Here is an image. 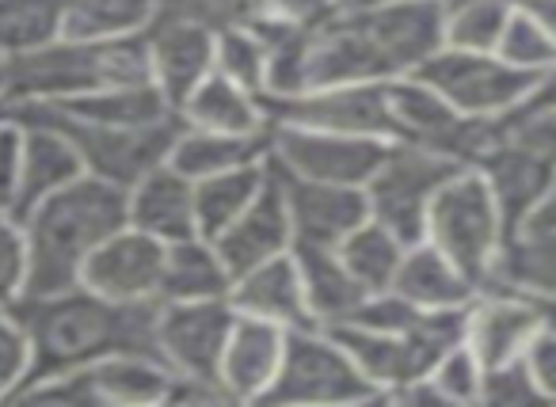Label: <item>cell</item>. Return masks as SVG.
I'll use <instances>...</instances> for the list:
<instances>
[{
    "label": "cell",
    "mask_w": 556,
    "mask_h": 407,
    "mask_svg": "<svg viewBox=\"0 0 556 407\" xmlns=\"http://www.w3.org/2000/svg\"><path fill=\"white\" fill-rule=\"evenodd\" d=\"M12 313L24 323L27 343H31V369H27V381L20 384V392L50 381V377L85 369L100 358H111V354H153V358H161V346H156L161 301L123 305V301L100 297L88 285H73V290L47 293V297H20Z\"/></svg>",
    "instance_id": "6da1fadb"
},
{
    "label": "cell",
    "mask_w": 556,
    "mask_h": 407,
    "mask_svg": "<svg viewBox=\"0 0 556 407\" xmlns=\"http://www.w3.org/2000/svg\"><path fill=\"white\" fill-rule=\"evenodd\" d=\"M442 47V0L336 12L309 35L305 88L386 85L416 73ZM302 88V92H305Z\"/></svg>",
    "instance_id": "7a4b0ae2"
},
{
    "label": "cell",
    "mask_w": 556,
    "mask_h": 407,
    "mask_svg": "<svg viewBox=\"0 0 556 407\" xmlns=\"http://www.w3.org/2000/svg\"><path fill=\"white\" fill-rule=\"evenodd\" d=\"M27 282L24 297H47L80 285L85 259L126 225V191L96 176H80L47 194L24 217Z\"/></svg>",
    "instance_id": "3957f363"
},
{
    "label": "cell",
    "mask_w": 556,
    "mask_h": 407,
    "mask_svg": "<svg viewBox=\"0 0 556 407\" xmlns=\"http://www.w3.org/2000/svg\"><path fill=\"white\" fill-rule=\"evenodd\" d=\"M149 50L146 35L126 39H54L39 50L4 58V103H58L103 88L146 85Z\"/></svg>",
    "instance_id": "277c9868"
},
{
    "label": "cell",
    "mask_w": 556,
    "mask_h": 407,
    "mask_svg": "<svg viewBox=\"0 0 556 407\" xmlns=\"http://www.w3.org/2000/svg\"><path fill=\"white\" fill-rule=\"evenodd\" d=\"M424 240L439 247L477 285H488V278L495 275V263L507 244V225L495 206V194L488 191L484 176L472 164L457 168L434 191L431 206H427Z\"/></svg>",
    "instance_id": "5b68a950"
},
{
    "label": "cell",
    "mask_w": 556,
    "mask_h": 407,
    "mask_svg": "<svg viewBox=\"0 0 556 407\" xmlns=\"http://www.w3.org/2000/svg\"><path fill=\"white\" fill-rule=\"evenodd\" d=\"M4 111L16 118H39V123H50L54 130H62L73 141V149L80 153L85 176L115 183L123 191H130L153 168L168 164L172 141L184 130V118L179 115L153 126H92V123H80V118L62 115L50 103H12Z\"/></svg>",
    "instance_id": "8992f818"
},
{
    "label": "cell",
    "mask_w": 556,
    "mask_h": 407,
    "mask_svg": "<svg viewBox=\"0 0 556 407\" xmlns=\"http://www.w3.org/2000/svg\"><path fill=\"white\" fill-rule=\"evenodd\" d=\"M378 389L320 323L287 331L282 366L263 404H374Z\"/></svg>",
    "instance_id": "52a82bcc"
},
{
    "label": "cell",
    "mask_w": 556,
    "mask_h": 407,
    "mask_svg": "<svg viewBox=\"0 0 556 407\" xmlns=\"http://www.w3.org/2000/svg\"><path fill=\"white\" fill-rule=\"evenodd\" d=\"M386 88L393 111V141L404 145H419L457 164H477L503 133V123L462 115L419 77H396Z\"/></svg>",
    "instance_id": "ba28073f"
},
{
    "label": "cell",
    "mask_w": 556,
    "mask_h": 407,
    "mask_svg": "<svg viewBox=\"0 0 556 407\" xmlns=\"http://www.w3.org/2000/svg\"><path fill=\"white\" fill-rule=\"evenodd\" d=\"M176 373L164 358L153 354H111L85 369L50 377L16 399H47V404H73V407H149L168 404V389Z\"/></svg>",
    "instance_id": "9c48e42d"
},
{
    "label": "cell",
    "mask_w": 556,
    "mask_h": 407,
    "mask_svg": "<svg viewBox=\"0 0 556 407\" xmlns=\"http://www.w3.org/2000/svg\"><path fill=\"white\" fill-rule=\"evenodd\" d=\"M457 168H465V164L446 161L439 153H427L419 145L389 141L386 156H381V164L363 187L370 217L378 225H386L389 232H396L404 244H416V240H424L427 206H431L434 191Z\"/></svg>",
    "instance_id": "30bf717a"
},
{
    "label": "cell",
    "mask_w": 556,
    "mask_h": 407,
    "mask_svg": "<svg viewBox=\"0 0 556 407\" xmlns=\"http://www.w3.org/2000/svg\"><path fill=\"white\" fill-rule=\"evenodd\" d=\"M408 77H419L450 107L462 111V115L492 118V123H503L526 100L533 80H538L530 73L510 69L492 50H457V47H439Z\"/></svg>",
    "instance_id": "8fae6325"
},
{
    "label": "cell",
    "mask_w": 556,
    "mask_h": 407,
    "mask_svg": "<svg viewBox=\"0 0 556 407\" xmlns=\"http://www.w3.org/2000/svg\"><path fill=\"white\" fill-rule=\"evenodd\" d=\"M389 85V80H386ZM386 85H325L294 96H260L270 123H294L309 130L358 133V138L393 141V111Z\"/></svg>",
    "instance_id": "7c38bea8"
},
{
    "label": "cell",
    "mask_w": 556,
    "mask_h": 407,
    "mask_svg": "<svg viewBox=\"0 0 556 407\" xmlns=\"http://www.w3.org/2000/svg\"><path fill=\"white\" fill-rule=\"evenodd\" d=\"M270 161L278 168L294 171L302 179L317 183H343V187H366L374 168L386 156L389 141L381 138H358V133H332V130H309L294 123H270Z\"/></svg>",
    "instance_id": "4fadbf2b"
},
{
    "label": "cell",
    "mask_w": 556,
    "mask_h": 407,
    "mask_svg": "<svg viewBox=\"0 0 556 407\" xmlns=\"http://www.w3.org/2000/svg\"><path fill=\"white\" fill-rule=\"evenodd\" d=\"M232 320H237V308L229 305V297L161 301V313H156L161 358L168 361L172 373L217 384V366H222Z\"/></svg>",
    "instance_id": "5bb4252c"
},
{
    "label": "cell",
    "mask_w": 556,
    "mask_h": 407,
    "mask_svg": "<svg viewBox=\"0 0 556 407\" xmlns=\"http://www.w3.org/2000/svg\"><path fill=\"white\" fill-rule=\"evenodd\" d=\"M164 252H168L164 240L149 237L134 225H123L85 259L80 285H88L108 301H123V305L161 301Z\"/></svg>",
    "instance_id": "9a60e30c"
},
{
    "label": "cell",
    "mask_w": 556,
    "mask_h": 407,
    "mask_svg": "<svg viewBox=\"0 0 556 407\" xmlns=\"http://www.w3.org/2000/svg\"><path fill=\"white\" fill-rule=\"evenodd\" d=\"M545 323V305L538 297L507 290V285H480L465 316V343L477 351L488 369L522 358Z\"/></svg>",
    "instance_id": "2e32d148"
},
{
    "label": "cell",
    "mask_w": 556,
    "mask_h": 407,
    "mask_svg": "<svg viewBox=\"0 0 556 407\" xmlns=\"http://www.w3.org/2000/svg\"><path fill=\"white\" fill-rule=\"evenodd\" d=\"M270 171H275L282 199L290 209V225H294V244H325L336 247L351 229L370 217L363 187H343V183H317V179H302L294 171L278 168L267 156Z\"/></svg>",
    "instance_id": "e0dca14e"
},
{
    "label": "cell",
    "mask_w": 556,
    "mask_h": 407,
    "mask_svg": "<svg viewBox=\"0 0 556 407\" xmlns=\"http://www.w3.org/2000/svg\"><path fill=\"white\" fill-rule=\"evenodd\" d=\"M214 247L232 278L260 267V263L275 259V255H287L290 247H294V225H290L287 199H282V187H278L270 164H267V179H263L260 194L248 202L244 214H240L222 237H214Z\"/></svg>",
    "instance_id": "ac0fdd59"
},
{
    "label": "cell",
    "mask_w": 556,
    "mask_h": 407,
    "mask_svg": "<svg viewBox=\"0 0 556 407\" xmlns=\"http://www.w3.org/2000/svg\"><path fill=\"white\" fill-rule=\"evenodd\" d=\"M282 346H287V328L237 313L222 366H217V389L225 392V399L229 404H263L278 377V366H282Z\"/></svg>",
    "instance_id": "d6986e66"
},
{
    "label": "cell",
    "mask_w": 556,
    "mask_h": 407,
    "mask_svg": "<svg viewBox=\"0 0 556 407\" xmlns=\"http://www.w3.org/2000/svg\"><path fill=\"white\" fill-rule=\"evenodd\" d=\"M146 50L149 77L161 88L164 100L179 111V103L202 85V77L214 73L217 35L199 24L153 16V24L146 27Z\"/></svg>",
    "instance_id": "ffe728a7"
},
{
    "label": "cell",
    "mask_w": 556,
    "mask_h": 407,
    "mask_svg": "<svg viewBox=\"0 0 556 407\" xmlns=\"http://www.w3.org/2000/svg\"><path fill=\"white\" fill-rule=\"evenodd\" d=\"M472 168L484 176L488 191L495 194V206L507 225V237L553 194L556 187V168L545 164L541 156H533L530 149H522L507 130L495 138V145L480 156Z\"/></svg>",
    "instance_id": "44dd1931"
},
{
    "label": "cell",
    "mask_w": 556,
    "mask_h": 407,
    "mask_svg": "<svg viewBox=\"0 0 556 407\" xmlns=\"http://www.w3.org/2000/svg\"><path fill=\"white\" fill-rule=\"evenodd\" d=\"M229 305L244 316H260L278 328H313L309 301H305L302 270L294 263V252L275 255V259L260 263V267L244 270V275L232 278L229 285Z\"/></svg>",
    "instance_id": "7402d4cb"
},
{
    "label": "cell",
    "mask_w": 556,
    "mask_h": 407,
    "mask_svg": "<svg viewBox=\"0 0 556 407\" xmlns=\"http://www.w3.org/2000/svg\"><path fill=\"white\" fill-rule=\"evenodd\" d=\"M16 123L24 126V161H20V187L9 214L24 221L47 194L62 191L65 183L85 176V164H80L73 141L50 123H39V118H16Z\"/></svg>",
    "instance_id": "603a6c76"
},
{
    "label": "cell",
    "mask_w": 556,
    "mask_h": 407,
    "mask_svg": "<svg viewBox=\"0 0 556 407\" xmlns=\"http://www.w3.org/2000/svg\"><path fill=\"white\" fill-rule=\"evenodd\" d=\"M126 225L149 232V237L176 244V240L199 237L194 221V183L179 176L172 164H161L126 191Z\"/></svg>",
    "instance_id": "cb8c5ba5"
},
{
    "label": "cell",
    "mask_w": 556,
    "mask_h": 407,
    "mask_svg": "<svg viewBox=\"0 0 556 407\" xmlns=\"http://www.w3.org/2000/svg\"><path fill=\"white\" fill-rule=\"evenodd\" d=\"M488 285L530 293L538 301H556V214L533 209L507 237Z\"/></svg>",
    "instance_id": "d4e9b609"
},
{
    "label": "cell",
    "mask_w": 556,
    "mask_h": 407,
    "mask_svg": "<svg viewBox=\"0 0 556 407\" xmlns=\"http://www.w3.org/2000/svg\"><path fill=\"white\" fill-rule=\"evenodd\" d=\"M184 118V126L194 130H214V133H267V115H263V103L255 92L240 88L237 80H229L222 69L206 73L202 85L179 103L176 111Z\"/></svg>",
    "instance_id": "484cf974"
},
{
    "label": "cell",
    "mask_w": 556,
    "mask_h": 407,
    "mask_svg": "<svg viewBox=\"0 0 556 407\" xmlns=\"http://www.w3.org/2000/svg\"><path fill=\"white\" fill-rule=\"evenodd\" d=\"M393 290L416 308H469L480 285L462 267H454L439 247H431L427 240H416L404 252Z\"/></svg>",
    "instance_id": "4316f807"
},
{
    "label": "cell",
    "mask_w": 556,
    "mask_h": 407,
    "mask_svg": "<svg viewBox=\"0 0 556 407\" xmlns=\"http://www.w3.org/2000/svg\"><path fill=\"white\" fill-rule=\"evenodd\" d=\"M290 252H294V263L302 270L305 301H309L313 320L320 328H332V323L348 320L358 308V301L366 297V290L355 282V275L340 259V252L325 244H294Z\"/></svg>",
    "instance_id": "83f0119b"
},
{
    "label": "cell",
    "mask_w": 556,
    "mask_h": 407,
    "mask_svg": "<svg viewBox=\"0 0 556 407\" xmlns=\"http://www.w3.org/2000/svg\"><path fill=\"white\" fill-rule=\"evenodd\" d=\"M270 153V138L267 133H214V130H194V126H184L172 141L168 164L187 176L191 183L199 179H210L217 171L240 168V164H255Z\"/></svg>",
    "instance_id": "f1b7e54d"
},
{
    "label": "cell",
    "mask_w": 556,
    "mask_h": 407,
    "mask_svg": "<svg viewBox=\"0 0 556 407\" xmlns=\"http://www.w3.org/2000/svg\"><path fill=\"white\" fill-rule=\"evenodd\" d=\"M232 275L217 255L214 240L187 237L164 252L161 301H214L229 297Z\"/></svg>",
    "instance_id": "f546056e"
},
{
    "label": "cell",
    "mask_w": 556,
    "mask_h": 407,
    "mask_svg": "<svg viewBox=\"0 0 556 407\" xmlns=\"http://www.w3.org/2000/svg\"><path fill=\"white\" fill-rule=\"evenodd\" d=\"M50 107H58L62 115L80 118V123H92V126H153L176 115V107L164 100L153 80L73 96V100H58V103H50Z\"/></svg>",
    "instance_id": "4dcf8cb0"
},
{
    "label": "cell",
    "mask_w": 556,
    "mask_h": 407,
    "mask_svg": "<svg viewBox=\"0 0 556 407\" xmlns=\"http://www.w3.org/2000/svg\"><path fill=\"white\" fill-rule=\"evenodd\" d=\"M263 179H267V156L255 164H240V168L217 171L210 179L194 183V221H199V237L214 240L244 214L248 202L260 194Z\"/></svg>",
    "instance_id": "1f68e13d"
},
{
    "label": "cell",
    "mask_w": 556,
    "mask_h": 407,
    "mask_svg": "<svg viewBox=\"0 0 556 407\" xmlns=\"http://www.w3.org/2000/svg\"><path fill=\"white\" fill-rule=\"evenodd\" d=\"M340 259L348 263V270L355 275V282L363 285L366 293H381L393 290V278L401 270V259L408 252L396 232H389L386 225H378L374 217H366L358 229H351L348 237L336 244Z\"/></svg>",
    "instance_id": "d6a6232c"
},
{
    "label": "cell",
    "mask_w": 556,
    "mask_h": 407,
    "mask_svg": "<svg viewBox=\"0 0 556 407\" xmlns=\"http://www.w3.org/2000/svg\"><path fill=\"white\" fill-rule=\"evenodd\" d=\"M156 0H65L62 39H126L146 35Z\"/></svg>",
    "instance_id": "836d02e7"
},
{
    "label": "cell",
    "mask_w": 556,
    "mask_h": 407,
    "mask_svg": "<svg viewBox=\"0 0 556 407\" xmlns=\"http://www.w3.org/2000/svg\"><path fill=\"white\" fill-rule=\"evenodd\" d=\"M65 0H0V54H27L62 39Z\"/></svg>",
    "instance_id": "e575fe53"
},
{
    "label": "cell",
    "mask_w": 556,
    "mask_h": 407,
    "mask_svg": "<svg viewBox=\"0 0 556 407\" xmlns=\"http://www.w3.org/2000/svg\"><path fill=\"white\" fill-rule=\"evenodd\" d=\"M518 0H442V47L495 50Z\"/></svg>",
    "instance_id": "d590c367"
},
{
    "label": "cell",
    "mask_w": 556,
    "mask_h": 407,
    "mask_svg": "<svg viewBox=\"0 0 556 407\" xmlns=\"http://www.w3.org/2000/svg\"><path fill=\"white\" fill-rule=\"evenodd\" d=\"M492 54L500 58V62H507L510 69L541 77V73L556 65V39L545 31V24L526 9L522 0H518L515 12L507 16V24H503L500 42H495Z\"/></svg>",
    "instance_id": "8d00e7d4"
},
{
    "label": "cell",
    "mask_w": 556,
    "mask_h": 407,
    "mask_svg": "<svg viewBox=\"0 0 556 407\" xmlns=\"http://www.w3.org/2000/svg\"><path fill=\"white\" fill-rule=\"evenodd\" d=\"M214 69H222L225 77L237 80L248 92H255V96L267 92V54H263V42H260V35L252 31V24L217 31Z\"/></svg>",
    "instance_id": "74e56055"
},
{
    "label": "cell",
    "mask_w": 556,
    "mask_h": 407,
    "mask_svg": "<svg viewBox=\"0 0 556 407\" xmlns=\"http://www.w3.org/2000/svg\"><path fill=\"white\" fill-rule=\"evenodd\" d=\"M427 381L439 392L442 404H484V361L465 339L434 361Z\"/></svg>",
    "instance_id": "f35d334b"
},
{
    "label": "cell",
    "mask_w": 556,
    "mask_h": 407,
    "mask_svg": "<svg viewBox=\"0 0 556 407\" xmlns=\"http://www.w3.org/2000/svg\"><path fill=\"white\" fill-rule=\"evenodd\" d=\"M263 12V0H156V16L199 24L206 31H225V27L252 24Z\"/></svg>",
    "instance_id": "ab89813d"
},
{
    "label": "cell",
    "mask_w": 556,
    "mask_h": 407,
    "mask_svg": "<svg viewBox=\"0 0 556 407\" xmlns=\"http://www.w3.org/2000/svg\"><path fill=\"white\" fill-rule=\"evenodd\" d=\"M419 313H424V308L404 301L396 290H381V293H366V297L358 301V308L343 323H355V328H366V331H381V335H401V331H408L412 323L419 320Z\"/></svg>",
    "instance_id": "60d3db41"
},
{
    "label": "cell",
    "mask_w": 556,
    "mask_h": 407,
    "mask_svg": "<svg viewBox=\"0 0 556 407\" xmlns=\"http://www.w3.org/2000/svg\"><path fill=\"white\" fill-rule=\"evenodd\" d=\"M484 404L492 407H530V404H545V396L533 384V373L522 358L500 361V366L484 369Z\"/></svg>",
    "instance_id": "b9f144b4"
},
{
    "label": "cell",
    "mask_w": 556,
    "mask_h": 407,
    "mask_svg": "<svg viewBox=\"0 0 556 407\" xmlns=\"http://www.w3.org/2000/svg\"><path fill=\"white\" fill-rule=\"evenodd\" d=\"M27 282V240L24 225L0 209V308H12L24 297Z\"/></svg>",
    "instance_id": "7bdbcfd3"
},
{
    "label": "cell",
    "mask_w": 556,
    "mask_h": 407,
    "mask_svg": "<svg viewBox=\"0 0 556 407\" xmlns=\"http://www.w3.org/2000/svg\"><path fill=\"white\" fill-rule=\"evenodd\" d=\"M31 369V343L12 308H0V399H12Z\"/></svg>",
    "instance_id": "ee69618b"
},
{
    "label": "cell",
    "mask_w": 556,
    "mask_h": 407,
    "mask_svg": "<svg viewBox=\"0 0 556 407\" xmlns=\"http://www.w3.org/2000/svg\"><path fill=\"white\" fill-rule=\"evenodd\" d=\"M503 130L522 149H530L533 156H541V161L556 168V107L515 111V115L503 118Z\"/></svg>",
    "instance_id": "f6af8a7d"
},
{
    "label": "cell",
    "mask_w": 556,
    "mask_h": 407,
    "mask_svg": "<svg viewBox=\"0 0 556 407\" xmlns=\"http://www.w3.org/2000/svg\"><path fill=\"white\" fill-rule=\"evenodd\" d=\"M24 161V126L0 107V209H12Z\"/></svg>",
    "instance_id": "bcb514c9"
},
{
    "label": "cell",
    "mask_w": 556,
    "mask_h": 407,
    "mask_svg": "<svg viewBox=\"0 0 556 407\" xmlns=\"http://www.w3.org/2000/svg\"><path fill=\"white\" fill-rule=\"evenodd\" d=\"M340 0H263V16H275L282 24H294L302 31H317L336 16Z\"/></svg>",
    "instance_id": "7dc6e473"
},
{
    "label": "cell",
    "mask_w": 556,
    "mask_h": 407,
    "mask_svg": "<svg viewBox=\"0 0 556 407\" xmlns=\"http://www.w3.org/2000/svg\"><path fill=\"white\" fill-rule=\"evenodd\" d=\"M526 366H530L533 384H538V392L545 396V404H556V328L553 323H545V328L538 331V339H533L530 351H526Z\"/></svg>",
    "instance_id": "c3c4849f"
},
{
    "label": "cell",
    "mask_w": 556,
    "mask_h": 407,
    "mask_svg": "<svg viewBox=\"0 0 556 407\" xmlns=\"http://www.w3.org/2000/svg\"><path fill=\"white\" fill-rule=\"evenodd\" d=\"M541 107H556V65L533 80V88L526 92V100L518 103L515 111H541ZM515 111H510V115H515Z\"/></svg>",
    "instance_id": "681fc988"
},
{
    "label": "cell",
    "mask_w": 556,
    "mask_h": 407,
    "mask_svg": "<svg viewBox=\"0 0 556 407\" xmlns=\"http://www.w3.org/2000/svg\"><path fill=\"white\" fill-rule=\"evenodd\" d=\"M522 4L541 20V24H545V31L556 39V0H522Z\"/></svg>",
    "instance_id": "f907efd6"
},
{
    "label": "cell",
    "mask_w": 556,
    "mask_h": 407,
    "mask_svg": "<svg viewBox=\"0 0 556 407\" xmlns=\"http://www.w3.org/2000/svg\"><path fill=\"white\" fill-rule=\"evenodd\" d=\"M389 4H408V0H340L343 12H363V9H389Z\"/></svg>",
    "instance_id": "816d5d0a"
},
{
    "label": "cell",
    "mask_w": 556,
    "mask_h": 407,
    "mask_svg": "<svg viewBox=\"0 0 556 407\" xmlns=\"http://www.w3.org/2000/svg\"><path fill=\"white\" fill-rule=\"evenodd\" d=\"M541 305H545V320L556 328V301H541Z\"/></svg>",
    "instance_id": "f5cc1de1"
},
{
    "label": "cell",
    "mask_w": 556,
    "mask_h": 407,
    "mask_svg": "<svg viewBox=\"0 0 556 407\" xmlns=\"http://www.w3.org/2000/svg\"><path fill=\"white\" fill-rule=\"evenodd\" d=\"M0 92H4V54H0ZM0 103H4V96H0Z\"/></svg>",
    "instance_id": "db71d44e"
}]
</instances>
